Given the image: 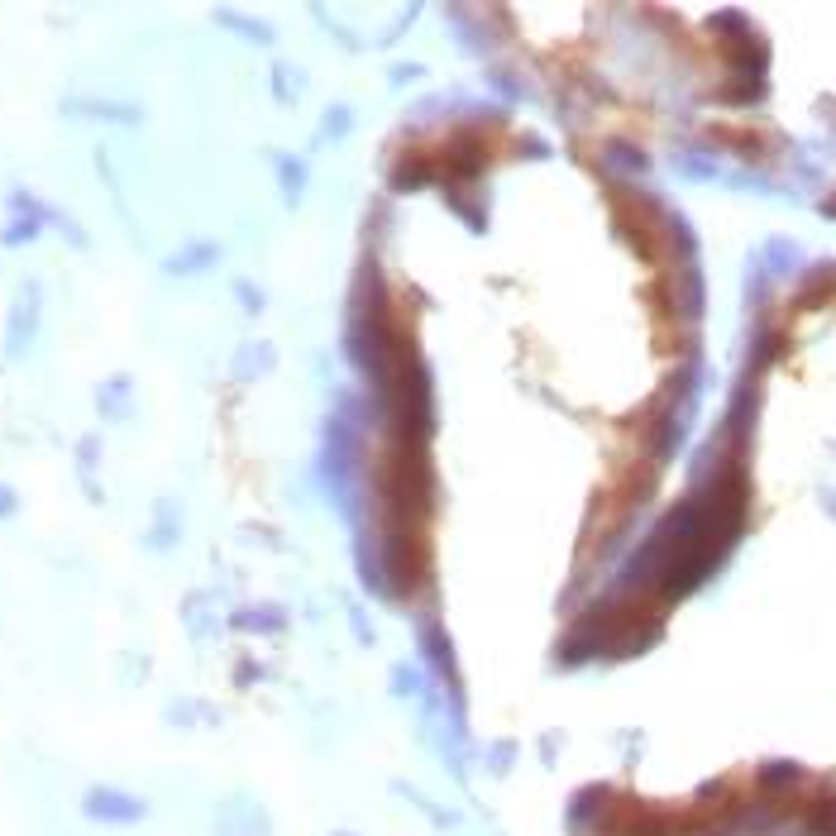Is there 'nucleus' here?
I'll list each match as a JSON object with an SVG mask.
<instances>
[{
  "label": "nucleus",
  "instance_id": "4",
  "mask_svg": "<svg viewBox=\"0 0 836 836\" xmlns=\"http://www.w3.org/2000/svg\"><path fill=\"white\" fill-rule=\"evenodd\" d=\"M10 512H15V497H10L5 488H0V516H10Z\"/></svg>",
  "mask_w": 836,
  "mask_h": 836
},
{
  "label": "nucleus",
  "instance_id": "2",
  "mask_svg": "<svg viewBox=\"0 0 836 836\" xmlns=\"http://www.w3.org/2000/svg\"><path fill=\"white\" fill-rule=\"evenodd\" d=\"M29 235H39V225H34V220H15V225L5 230V244H20V239H29Z\"/></svg>",
  "mask_w": 836,
  "mask_h": 836
},
{
  "label": "nucleus",
  "instance_id": "3",
  "mask_svg": "<svg viewBox=\"0 0 836 836\" xmlns=\"http://www.w3.org/2000/svg\"><path fill=\"white\" fill-rule=\"evenodd\" d=\"M206 258H211V249H192V254L172 258V268H177V273H182V268H206Z\"/></svg>",
  "mask_w": 836,
  "mask_h": 836
},
{
  "label": "nucleus",
  "instance_id": "1",
  "mask_svg": "<svg viewBox=\"0 0 836 836\" xmlns=\"http://www.w3.org/2000/svg\"><path fill=\"white\" fill-rule=\"evenodd\" d=\"M39 292L34 287H24L20 301H15V316H10V349H24L29 344V335H34V321H39Z\"/></svg>",
  "mask_w": 836,
  "mask_h": 836
}]
</instances>
